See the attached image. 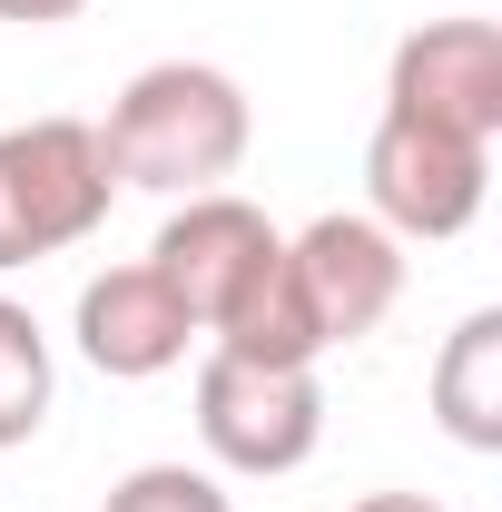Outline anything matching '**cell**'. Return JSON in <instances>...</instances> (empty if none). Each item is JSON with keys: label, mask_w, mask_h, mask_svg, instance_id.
Returning a JSON list of instances; mask_svg holds the SVG:
<instances>
[{"label": "cell", "mask_w": 502, "mask_h": 512, "mask_svg": "<svg viewBox=\"0 0 502 512\" xmlns=\"http://www.w3.org/2000/svg\"><path fill=\"white\" fill-rule=\"evenodd\" d=\"M256 138V109L227 69L207 60H148L109 99L99 119V158L119 188H158V197H207L217 178H237Z\"/></svg>", "instance_id": "obj_1"}, {"label": "cell", "mask_w": 502, "mask_h": 512, "mask_svg": "<svg viewBox=\"0 0 502 512\" xmlns=\"http://www.w3.org/2000/svg\"><path fill=\"white\" fill-rule=\"evenodd\" d=\"M109 197H119V178H109L89 119L0 128V276L79 247V237L109 217Z\"/></svg>", "instance_id": "obj_2"}, {"label": "cell", "mask_w": 502, "mask_h": 512, "mask_svg": "<svg viewBox=\"0 0 502 512\" xmlns=\"http://www.w3.org/2000/svg\"><path fill=\"white\" fill-rule=\"evenodd\" d=\"M197 444L217 473H247V483H276L315 463L325 444V384L315 365H247V355H217L197 365Z\"/></svg>", "instance_id": "obj_3"}, {"label": "cell", "mask_w": 502, "mask_h": 512, "mask_svg": "<svg viewBox=\"0 0 502 512\" xmlns=\"http://www.w3.org/2000/svg\"><path fill=\"white\" fill-rule=\"evenodd\" d=\"M483 188H493V148L483 138H453V128H424L404 109H384L375 138H365V217L404 247H443L483 217Z\"/></svg>", "instance_id": "obj_4"}, {"label": "cell", "mask_w": 502, "mask_h": 512, "mask_svg": "<svg viewBox=\"0 0 502 512\" xmlns=\"http://www.w3.org/2000/svg\"><path fill=\"white\" fill-rule=\"evenodd\" d=\"M276 256H286V227H276L266 207H247V197H227V188H207V197H178V217L158 227L148 266L168 276V296L188 306L197 335H217V316L247 296Z\"/></svg>", "instance_id": "obj_5"}, {"label": "cell", "mask_w": 502, "mask_h": 512, "mask_svg": "<svg viewBox=\"0 0 502 512\" xmlns=\"http://www.w3.org/2000/svg\"><path fill=\"white\" fill-rule=\"evenodd\" d=\"M384 109H404V119L424 128H453V138H502V30L493 20H424V30H404L394 40V60H384Z\"/></svg>", "instance_id": "obj_6"}, {"label": "cell", "mask_w": 502, "mask_h": 512, "mask_svg": "<svg viewBox=\"0 0 502 512\" xmlns=\"http://www.w3.org/2000/svg\"><path fill=\"white\" fill-rule=\"evenodd\" d=\"M286 276H296L315 335L335 355V345H355V335H375L394 316V296H404V237H384L365 207H335V217H315V227L286 237Z\"/></svg>", "instance_id": "obj_7"}, {"label": "cell", "mask_w": 502, "mask_h": 512, "mask_svg": "<svg viewBox=\"0 0 502 512\" xmlns=\"http://www.w3.org/2000/svg\"><path fill=\"white\" fill-rule=\"evenodd\" d=\"M69 335H79V355H89L109 384H148V375H168V365H188V345H197L188 306L168 296V276H158L148 256H138V266H109V276H89Z\"/></svg>", "instance_id": "obj_8"}, {"label": "cell", "mask_w": 502, "mask_h": 512, "mask_svg": "<svg viewBox=\"0 0 502 512\" xmlns=\"http://www.w3.org/2000/svg\"><path fill=\"white\" fill-rule=\"evenodd\" d=\"M434 424L463 453H502V306H473V316L443 335V355H434Z\"/></svg>", "instance_id": "obj_9"}, {"label": "cell", "mask_w": 502, "mask_h": 512, "mask_svg": "<svg viewBox=\"0 0 502 512\" xmlns=\"http://www.w3.org/2000/svg\"><path fill=\"white\" fill-rule=\"evenodd\" d=\"M50 384H60V365H50L40 316H30L20 296H0V453L30 444V434L50 424Z\"/></svg>", "instance_id": "obj_10"}, {"label": "cell", "mask_w": 502, "mask_h": 512, "mask_svg": "<svg viewBox=\"0 0 502 512\" xmlns=\"http://www.w3.org/2000/svg\"><path fill=\"white\" fill-rule=\"evenodd\" d=\"M99 512H237V503H227V483L197 473V463H138V473L109 483Z\"/></svg>", "instance_id": "obj_11"}, {"label": "cell", "mask_w": 502, "mask_h": 512, "mask_svg": "<svg viewBox=\"0 0 502 512\" xmlns=\"http://www.w3.org/2000/svg\"><path fill=\"white\" fill-rule=\"evenodd\" d=\"M89 0H0V20H30V30H50V20H79Z\"/></svg>", "instance_id": "obj_12"}, {"label": "cell", "mask_w": 502, "mask_h": 512, "mask_svg": "<svg viewBox=\"0 0 502 512\" xmlns=\"http://www.w3.org/2000/svg\"><path fill=\"white\" fill-rule=\"evenodd\" d=\"M355 512H443V503H434V493H365Z\"/></svg>", "instance_id": "obj_13"}]
</instances>
